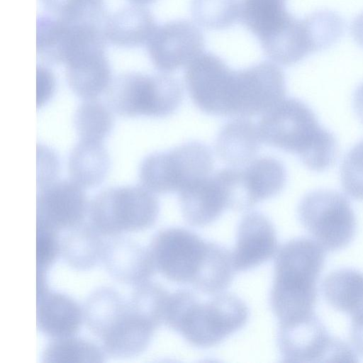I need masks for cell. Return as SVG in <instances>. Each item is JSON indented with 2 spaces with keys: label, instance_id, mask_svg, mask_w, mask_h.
I'll use <instances>...</instances> for the list:
<instances>
[{
  "label": "cell",
  "instance_id": "3957f363",
  "mask_svg": "<svg viewBox=\"0 0 363 363\" xmlns=\"http://www.w3.org/2000/svg\"><path fill=\"white\" fill-rule=\"evenodd\" d=\"M248 317L247 305L235 295L218 293L203 302L179 289L169 295L164 323L191 345L208 348L242 328Z\"/></svg>",
  "mask_w": 363,
  "mask_h": 363
},
{
  "label": "cell",
  "instance_id": "277c9868",
  "mask_svg": "<svg viewBox=\"0 0 363 363\" xmlns=\"http://www.w3.org/2000/svg\"><path fill=\"white\" fill-rule=\"evenodd\" d=\"M183 97L178 80L167 73L123 74L112 81L107 101L119 116L164 117L173 113Z\"/></svg>",
  "mask_w": 363,
  "mask_h": 363
},
{
  "label": "cell",
  "instance_id": "e0dca14e",
  "mask_svg": "<svg viewBox=\"0 0 363 363\" xmlns=\"http://www.w3.org/2000/svg\"><path fill=\"white\" fill-rule=\"evenodd\" d=\"M277 248L272 222L259 212H251L241 220L232 255L235 272L256 267L271 259Z\"/></svg>",
  "mask_w": 363,
  "mask_h": 363
},
{
  "label": "cell",
  "instance_id": "d6a6232c",
  "mask_svg": "<svg viewBox=\"0 0 363 363\" xmlns=\"http://www.w3.org/2000/svg\"><path fill=\"white\" fill-rule=\"evenodd\" d=\"M56 16L71 22L96 23L103 11L101 0H42Z\"/></svg>",
  "mask_w": 363,
  "mask_h": 363
},
{
  "label": "cell",
  "instance_id": "ffe728a7",
  "mask_svg": "<svg viewBox=\"0 0 363 363\" xmlns=\"http://www.w3.org/2000/svg\"><path fill=\"white\" fill-rule=\"evenodd\" d=\"M37 283L38 329L54 338L73 336L84 319L79 304L65 294L50 291L45 281Z\"/></svg>",
  "mask_w": 363,
  "mask_h": 363
},
{
  "label": "cell",
  "instance_id": "f546056e",
  "mask_svg": "<svg viewBox=\"0 0 363 363\" xmlns=\"http://www.w3.org/2000/svg\"><path fill=\"white\" fill-rule=\"evenodd\" d=\"M42 359L43 362H102L105 352L89 340L69 336L49 342Z\"/></svg>",
  "mask_w": 363,
  "mask_h": 363
},
{
  "label": "cell",
  "instance_id": "ab89813d",
  "mask_svg": "<svg viewBox=\"0 0 363 363\" xmlns=\"http://www.w3.org/2000/svg\"><path fill=\"white\" fill-rule=\"evenodd\" d=\"M130 1L137 4H144L152 2L154 0H130Z\"/></svg>",
  "mask_w": 363,
  "mask_h": 363
},
{
  "label": "cell",
  "instance_id": "4316f807",
  "mask_svg": "<svg viewBox=\"0 0 363 363\" xmlns=\"http://www.w3.org/2000/svg\"><path fill=\"white\" fill-rule=\"evenodd\" d=\"M91 223H81L60 241V252L72 268L87 270L102 258L104 243Z\"/></svg>",
  "mask_w": 363,
  "mask_h": 363
},
{
  "label": "cell",
  "instance_id": "1f68e13d",
  "mask_svg": "<svg viewBox=\"0 0 363 363\" xmlns=\"http://www.w3.org/2000/svg\"><path fill=\"white\" fill-rule=\"evenodd\" d=\"M238 0H192L191 13L203 28L220 30L233 25L239 18Z\"/></svg>",
  "mask_w": 363,
  "mask_h": 363
},
{
  "label": "cell",
  "instance_id": "5b68a950",
  "mask_svg": "<svg viewBox=\"0 0 363 363\" xmlns=\"http://www.w3.org/2000/svg\"><path fill=\"white\" fill-rule=\"evenodd\" d=\"M211 150L199 142H189L165 152L147 156L139 168L143 186L152 193L180 192L209 176L213 168Z\"/></svg>",
  "mask_w": 363,
  "mask_h": 363
},
{
  "label": "cell",
  "instance_id": "f35d334b",
  "mask_svg": "<svg viewBox=\"0 0 363 363\" xmlns=\"http://www.w3.org/2000/svg\"><path fill=\"white\" fill-rule=\"evenodd\" d=\"M353 106L356 114L363 124V83L356 89L354 93Z\"/></svg>",
  "mask_w": 363,
  "mask_h": 363
},
{
  "label": "cell",
  "instance_id": "ba28073f",
  "mask_svg": "<svg viewBox=\"0 0 363 363\" xmlns=\"http://www.w3.org/2000/svg\"><path fill=\"white\" fill-rule=\"evenodd\" d=\"M298 216L325 250H341L354 237L355 215L347 198L338 191L320 189L308 193L298 204Z\"/></svg>",
  "mask_w": 363,
  "mask_h": 363
},
{
  "label": "cell",
  "instance_id": "4fadbf2b",
  "mask_svg": "<svg viewBox=\"0 0 363 363\" xmlns=\"http://www.w3.org/2000/svg\"><path fill=\"white\" fill-rule=\"evenodd\" d=\"M36 206V221L59 230L82 223L88 203L82 187L63 180L38 189Z\"/></svg>",
  "mask_w": 363,
  "mask_h": 363
},
{
  "label": "cell",
  "instance_id": "30bf717a",
  "mask_svg": "<svg viewBox=\"0 0 363 363\" xmlns=\"http://www.w3.org/2000/svg\"><path fill=\"white\" fill-rule=\"evenodd\" d=\"M332 24L320 11L303 18L294 17L276 35L260 42L264 54L272 61L284 66L293 65L311 53L333 45Z\"/></svg>",
  "mask_w": 363,
  "mask_h": 363
},
{
  "label": "cell",
  "instance_id": "7402d4cb",
  "mask_svg": "<svg viewBox=\"0 0 363 363\" xmlns=\"http://www.w3.org/2000/svg\"><path fill=\"white\" fill-rule=\"evenodd\" d=\"M156 328L129 308L101 338L105 353L116 358L137 356L148 346Z\"/></svg>",
  "mask_w": 363,
  "mask_h": 363
},
{
  "label": "cell",
  "instance_id": "52a82bcc",
  "mask_svg": "<svg viewBox=\"0 0 363 363\" xmlns=\"http://www.w3.org/2000/svg\"><path fill=\"white\" fill-rule=\"evenodd\" d=\"M215 243L205 241L182 228L162 229L152 238L150 251L155 268L174 282H199L211 256Z\"/></svg>",
  "mask_w": 363,
  "mask_h": 363
},
{
  "label": "cell",
  "instance_id": "74e56055",
  "mask_svg": "<svg viewBox=\"0 0 363 363\" xmlns=\"http://www.w3.org/2000/svg\"><path fill=\"white\" fill-rule=\"evenodd\" d=\"M350 30L354 40L363 48V12L354 18Z\"/></svg>",
  "mask_w": 363,
  "mask_h": 363
},
{
  "label": "cell",
  "instance_id": "d590c367",
  "mask_svg": "<svg viewBox=\"0 0 363 363\" xmlns=\"http://www.w3.org/2000/svg\"><path fill=\"white\" fill-rule=\"evenodd\" d=\"M38 187L49 185L55 182L58 174L59 161L56 155L50 149L38 146Z\"/></svg>",
  "mask_w": 363,
  "mask_h": 363
},
{
  "label": "cell",
  "instance_id": "603a6c76",
  "mask_svg": "<svg viewBox=\"0 0 363 363\" xmlns=\"http://www.w3.org/2000/svg\"><path fill=\"white\" fill-rule=\"evenodd\" d=\"M260 142L258 128L251 120L241 117L222 127L215 147L222 161L233 167H241L254 160Z\"/></svg>",
  "mask_w": 363,
  "mask_h": 363
},
{
  "label": "cell",
  "instance_id": "9a60e30c",
  "mask_svg": "<svg viewBox=\"0 0 363 363\" xmlns=\"http://www.w3.org/2000/svg\"><path fill=\"white\" fill-rule=\"evenodd\" d=\"M286 180L284 166L272 157L254 159L243 168L238 167L234 186L235 209H249L257 203L276 196L284 186Z\"/></svg>",
  "mask_w": 363,
  "mask_h": 363
},
{
  "label": "cell",
  "instance_id": "cb8c5ba5",
  "mask_svg": "<svg viewBox=\"0 0 363 363\" xmlns=\"http://www.w3.org/2000/svg\"><path fill=\"white\" fill-rule=\"evenodd\" d=\"M156 27L149 9L135 4L108 17L102 30L106 40L113 45L135 47L147 43Z\"/></svg>",
  "mask_w": 363,
  "mask_h": 363
},
{
  "label": "cell",
  "instance_id": "9c48e42d",
  "mask_svg": "<svg viewBox=\"0 0 363 363\" xmlns=\"http://www.w3.org/2000/svg\"><path fill=\"white\" fill-rule=\"evenodd\" d=\"M277 344L286 362L357 361L347 343L330 335L314 313L279 323Z\"/></svg>",
  "mask_w": 363,
  "mask_h": 363
},
{
  "label": "cell",
  "instance_id": "ac0fdd59",
  "mask_svg": "<svg viewBox=\"0 0 363 363\" xmlns=\"http://www.w3.org/2000/svg\"><path fill=\"white\" fill-rule=\"evenodd\" d=\"M179 203L185 220L191 225L204 226L218 218L230 203L221 169L181 191Z\"/></svg>",
  "mask_w": 363,
  "mask_h": 363
},
{
  "label": "cell",
  "instance_id": "5bb4252c",
  "mask_svg": "<svg viewBox=\"0 0 363 363\" xmlns=\"http://www.w3.org/2000/svg\"><path fill=\"white\" fill-rule=\"evenodd\" d=\"M238 71L241 84L240 117L264 114L284 98L285 76L276 64L264 61Z\"/></svg>",
  "mask_w": 363,
  "mask_h": 363
},
{
  "label": "cell",
  "instance_id": "7c38bea8",
  "mask_svg": "<svg viewBox=\"0 0 363 363\" xmlns=\"http://www.w3.org/2000/svg\"><path fill=\"white\" fill-rule=\"evenodd\" d=\"M233 72L220 57L211 52L197 57L187 65L184 74L186 87L194 104L206 113L226 116Z\"/></svg>",
  "mask_w": 363,
  "mask_h": 363
},
{
  "label": "cell",
  "instance_id": "8992f818",
  "mask_svg": "<svg viewBox=\"0 0 363 363\" xmlns=\"http://www.w3.org/2000/svg\"><path fill=\"white\" fill-rule=\"evenodd\" d=\"M159 202L141 186H118L99 193L89 206L91 223L105 236L147 229L156 221Z\"/></svg>",
  "mask_w": 363,
  "mask_h": 363
},
{
  "label": "cell",
  "instance_id": "4dcf8cb0",
  "mask_svg": "<svg viewBox=\"0 0 363 363\" xmlns=\"http://www.w3.org/2000/svg\"><path fill=\"white\" fill-rule=\"evenodd\" d=\"M169 294L160 284L147 281L135 286L130 301V309L156 329L164 323Z\"/></svg>",
  "mask_w": 363,
  "mask_h": 363
},
{
  "label": "cell",
  "instance_id": "484cf974",
  "mask_svg": "<svg viewBox=\"0 0 363 363\" xmlns=\"http://www.w3.org/2000/svg\"><path fill=\"white\" fill-rule=\"evenodd\" d=\"M109 166V157L101 143L79 140L69 157L71 180L83 189L100 184L104 180Z\"/></svg>",
  "mask_w": 363,
  "mask_h": 363
},
{
  "label": "cell",
  "instance_id": "8fae6325",
  "mask_svg": "<svg viewBox=\"0 0 363 363\" xmlns=\"http://www.w3.org/2000/svg\"><path fill=\"white\" fill-rule=\"evenodd\" d=\"M146 44L153 65L163 73L188 65L203 53L205 48L201 30L184 19L157 26Z\"/></svg>",
  "mask_w": 363,
  "mask_h": 363
},
{
  "label": "cell",
  "instance_id": "e575fe53",
  "mask_svg": "<svg viewBox=\"0 0 363 363\" xmlns=\"http://www.w3.org/2000/svg\"><path fill=\"white\" fill-rule=\"evenodd\" d=\"M60 252L57 230L36 221L37 273H46Z\"/></svg>",
  "mask_w": 363,
  "mask_h": 363
},
{
  "label": "cell",
  "instance_id": "6da1fadb",
  "mask_svg": "<svg viewBox=\"0 0 363 363\" xmlns=\"http://www.w3.org/2000/svg\"><path fill=\"white\" fill-rule=\"evenodd\" d=\"M257 128L262 142L298 155L312 171H324L337 160L338 145L334 135L298 99L281 100L262 115Z\"/></svg>",
  "mask_w": 363,
  "mask_h": 363
},
{
  "label": "cell",
  "instance_id": "44dd1931",
  "mask_svg": "<svg viewBox=\"0 0 363 363\" xmlns=\"http://www.w3.org/2000/svg\"><path fill=\"white\" fill-rule=\"evenodd\" d=\"M322 290L328 304L350 315V330L363 328V272L350 268L335 270L326 276Z\"/></svg>",
  "mask_w": 363,
  "mask_h": 363
},
{
  "label": "cell",
  "instance_id": "d4e9b609",
  "mask_svg": "<svg viewBox=\"0 0 363 363\" xmlns=\"http://www.w3.org/2000/svg\"><path fill=\"white\" fill-rule=\"evenodd\" d=\"M286 3V0H242L239 18L261 42L278 33L294 18Z\"/></svg>",
  "mask_w": 363,
  "mask_h": 363
},
{
  "label": "cell",
  "instance_id": "8d00e7d4",
  "mask_svg": "<svg viewBox=\"0 0 363 363\" xmlns=\"http://www.w3.org/2000/svg\"><path fill=\"white\" fill-rule=\"evenodd\" d=\"M37 107L45 104L52 97L55 89V77L53 73L46 67H37Z\"/></svg>",
  "mask_w": 363,
  "mask_h": 363
},
{
  "label": "cell",
  "instance_id": "f1b7e54d",
  "mask_svg": "<svg viewBox=\"0 0 363 363\" xmlns=\"http://www.w3.org/2000/svg\"><path fill=\"white\" fill-rule=\"evenodd\" d=\"M113 123L110 110L96 99L84 100L74 117L79 140L88 142L101 143L111 133Z\"/></svg>",
  "mask_w": 363,
  "mask_h": 363
},
{
  "label": "cell",
  "instance_id": "836d02e7",
  "mask_svg": "<svg viewBox=\"0 0 363 363\" xmlns=\"http://www.w3.org/2000/svg\"><path fill=\"white\" fill-rule=\"evenodd\" d=\"M344 191L357 200H363V140L347 153L340 169Z\"/></svg>",
  "mask_w": 363,
  "mask_h": 363
},
{
  "label": "cell",
  "instance_id": "d6986e66",
  "mask_svg": "<svg viewBox=\"0 0 363 363\" xmlns=\"http://www.w3.org/2000/svg\"><path fill=\"white\" fill-rule=\"evenodd\" d=\"M101 259L108 274L126 284L137 286L149 281L156 269L150 250L125 238L106 242Z\"/></svg>",
  "mask_w": 363,
  "mask_h": 363
},
{
  "label": "cell",
  "instance_id": "2e32d148",
  "mask_svg": "<svg viewBox=\"0 0 363 363\" xmlns=\"http://www.w3.org/2000/svg\"><path fill=\"white\" fill-rule=\"evenodd\" d=\"M104 43L98 42L84 47L65 64L69 86L84 100L96 99L107 91L113 81Z\"/></svg>",
  "mask_w": 363,
  "mask_h": 363
},
{
  "label": "cell",
  "instance_id": "7a4b0ae2",
  "mask_svg": "<svg viewBox=\"0 0 363 363\" xmlns=\"http://www.w3.org/2000/svg\"><path fill=\"white\" fill-rule=\"evenodd\" d=\"M325 260V249L308 238L292 239L281 247L270 294V305L279 323L314 313Z\"/></svg>",
  "mask_w": 363,
  "mask_h": 363
},
{
  "label": "cell",
  "instance_id": "83f0119b",
  "mask_svg": "<svg viewBox=\"0 0 363 363\" xmlns=\"http://www.w3.org/2000/svg\"><path fill=\"white\" fill-rule=\"evenodd\" d=\"M127 308L128 303L116 290L102 286L86 299L83 309L84 320L91 333L101 339Z\"/></svg>",
  "mask_w": 363,
  "mask_h": 363
}]
</instances>
